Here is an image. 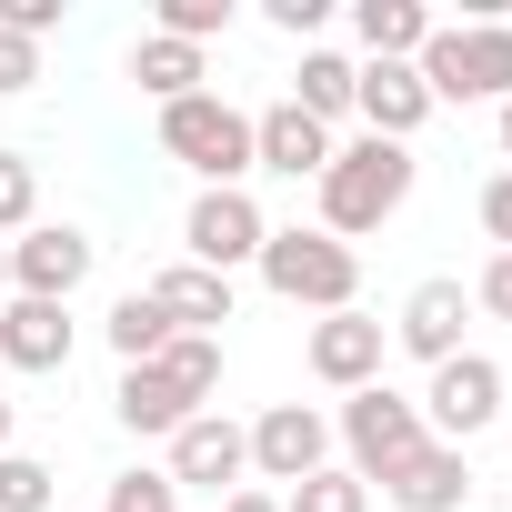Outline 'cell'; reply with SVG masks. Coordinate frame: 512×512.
I'll list each match as a JSON object with an SVG mask.
<instances>
[{
  "instance_id": "8",
  "label": "cell",
  "mask_w": 512,
  "mask_h": 512,
  "mask_svg": "<svg viewBox=\"0 0 512 512\" xmlns=\"http://www.w3.org/2000/svg\"><path fill=\"white\" fill-rule=\"evenodd\" d=\"M262 241H272V221H262V201L251 191H191V211H181V262H201V272H241V262H262Z\"/></svg>"
},
{
  "instance_id": "34",
  "label": "cell",
  "mask_w": 512,
  "mask_h": 512,
  "mask_svg": "<svg viewBox=\"0 0 512 512\" xmlns=\"http://www.w3.org/2000/svg\"><path fill=\"white\" fill-rule=\"evenodd\" d=\"M492 151H502V171H512V101L492 111Z\"/></svg>"
},
{
  "instance_id": "20",
  "label": "cell",
  "mask_w": 512,
  "mask_h": 512,
  "mask_svg": "<svg viewBox=\"0 0 512 512\" xmlns=\"http://www.w3.org/2000/svg\"><path fill=\"white\" fill-rule=\"evenodd\" d=\"M352 41H362V61H422L432 11L422 0H352Z\"/></svg>"
},
{
  "instance_id": "15",
  "label": "cell",
  "mask_w": 512,
  "mask_h": 512,
  "mask_svg": "<svg viewBox=\"0 0 512 512\" xmlns=\"http://www.w3.org/2000/svg\"><path fill=\"white\" fill-rule=\"evenodd\" d=\"M342 151V131H322L312 111L272 101V111H251V171H282V181H322Z\"/></svg>"
},
{
  "instance_id": "27",
  "label": "cell",
  "mask_w": 512,
  "mask_h": 512,
  "mask_svg": "<svg viewBox=\"0 0 512 512\" xmlns=\"http://www.w3.org/2000/svg\"><path fill=\"white\" fill-rule=\"evenodd\" d=\"M161 41H191V51H211L221 31H231V0H161V21H151Z\"/></svg>"
},
{
  "instance_id": "16",
  "label": "cell",
  "mask_w": 512,
  "mask_h": 512,
  "mask_svg": "<svg viewBox=\"0 0 512 512\" xmlns=\"http://www.w3.org/2000/svg\"><path fill=\"white\" fill-rule=\"evenodd\" d=\"M352 121H362L372 141H412V131L432 121L422 71H412V61H362V81H352Z\"/></svg>"
},
{
  "instance_id": "22",
  "label": "cell",
  "mask_w": 512,
  "mask_h": 512,
  "mask_svg": "<svg viewBox=\"0 0 512 512\" xmlns=\"http://www.w3.org/2000/svg\"><path fill=\"white\" fill-rule=\"evenodd\" d=\"M101 332H111V352H121V362H151V352L171 342V312H161V302H151V282H141V292H121V302H111V322H101Z\"/></svg>"
},
{
  "instance_id": "28",
  "label": "cell",
  "mask_w": 512,
  "mask_h": 512,
  "mask_svg": "<svg viewBox=\"0 0 512 512\" xmlns=\"http://www.w3.org/2000/svg\"><path fill=\"white\" fill-rule=\"evenodd\" d=\"M262 21H272L282 41H302V51H312V41H322V21H332V0H262Z\"/></svg>"
},
{
  "instance_id": "25",
  "label": "cell",
  "mask_w": 512,
  "mask_h": 512,
  "mask_svg": "<svg viewBox=\"0 0 512 512\" xmlns=\"http://www.w3.org/2000/svg\"><path fill=\"white\" fill-rule=\"evenodd\" d=\"M101 512H181V482H171L161 462H131V472H111Z\"/></svg>"
},
{
  "instance_id": "9",
  "label": "cell",
  "mask_w": 512,
  "mask_h": 512,
  "mask_svg": "<svg viewBox=\"0 0 512 512\" xmlns=\"http://www.w3.org/2000/svg\"><path fill=\"white\" fill-rule=\"evenodd\" d=\"M332 462V412L322 402H272L262 422H251V482L262 492H292Z\"/></svg>"
},
{
  "instance_id": "23",
  "label": "cell",
  "mask_w": 512,
  "mask_h": 512,
  "mask_svg": "<svg viewBox=\"0 0 512 512\" xmlns=\"http://www.w3.org/2000/svg\"><path fill=\"white\" fill-rule=\"evenodd\" d=\"M51 502H61V472L11 442V452H0V512H51Z\"/></svg>"
},
{
  "instance_id": "5",
  "label": "cell",
  "mask_w": 512,
  "mask_h": 512,
  "mask_svg": "<svg viewBox=\"0 0 512 512\" xmlns=\"http://www.w3.org/2000/svg\"><path fill=\"white\" fill-rule=\"evenodd\" d=\"M422 91H432V111L442 101H512V21H432V41H422Z\"/></svg>"
},
{
  "instance_id": "7",
  "label": "cell",
  "mask_w": 512,
  "mask_h": 512,
  "mask_svg": "<svg viewBox=\"0 0 512 512\" xmlns=\"http://www.w3.org/2000/svg\"><path fill=\"white\" fill-rule=\"evenodd\" d=\"M412 402H422V432L462 452L472 432L502 422V362H492V352H452V362H432V382H422Z\"/></svg>"
},
{
  "instance_id": "19",
  "label": "cell",
  "mask_w": 512,
  "mask_h": 512,
  "mask_svg": "<svg viewBox=\"0 0 512 512\" xmlns=\"http://www.w3.org/2000/svg\"><path fill=\"white\" fill-rule=\"evenodd\" d=\"M151 302L171 312V332H211V342H221V322H231V282L201 272V262H171V272L151 282Z\"/></svg>"
},
{
  "instance_id": "36",
  "label": "cell",
  "mask_w": 512,
  "mask_h": 512,
  "mask_svg": "<svg viewBox=\"0 0 512 512\" xmlns=\"http://www.w3.org/2000/svg\"><path fill=\"white\" fill-rule=\"evenodd\" d=\"M0 302H11V241H0Z\"/></svg>"
},
{
  "instance_id": "33",
  "label": "cell",
  "mask_w": 512,
  "mask_h": 512,
  "mask_svg": "<svg viewBox=\"0 0 512 512\" xmlns=\"http://www.w3.org/2000/svg\"><path fill=\"white\" fill-rule=\"evenodd\" d=\"M221 512H282V492H262V482H241V492H231Z\"/></svg>"
},
{
  "instance_id": "14",
  "label": "cell",
  "mask_w": 512,
  "mask_h": 512,
  "mask_svg": "<svg viewBox=\"0 0 512 512\" xmlns=\"http://www.w3.org/2000/svg\"><path fill=\"white\" fill-rule=\"evenodd\" d=\"M462 322H472V292H462L452 272H432V282L402 292V312H392V352H412V362L432 372V362L462 352Z\"/></svg>"
},
{
  "instance_id": "11",
  "label": "cell",
  "mask_w": 512,
  "mask_h": 512,
  "mask_svg": "<svg viewBox=\"0 0 512 512\" xmlns=\"http://www.w3.org/2000/svg\"><path fill=\"white\" fill-rule=\"evenodd\" d=\"M302 362H312L322 392H372L382 362H392V322H372V312H322L312 342H302Z\"/></svg>"
},
{
  "instance_id": "29",
  "label": "cell",
  "mask_w": 512,
  "mask_h": 512,
  "mask_svg": "<svg viewBox=\"0 0 512 512\" xmlns=\"http://www.w3.org/2000/svg\"><path fill=\"white\" fill-rule=\"evenodd\" d=\"M21 91H41V41L0 31V101H21Z\"/></svg>"
},
{
  "instance_id": "21",
  "label": "cell",
  "mask_w": 512,
  "mask_h": 512,
  "mask_svg": "<svg viewBox=\"0 0 512 512\" xmlns=\"http://www.w3.org/2000/svg\"><path fill=\"white\" fill-rule=\"evenodd\" d=\"M131 81H141L151 101H191V91H211V51H191V41H161V31H141V41H131Z\"/></svg>"
},
{
  "instance_id": "32",
  "label": "cell",
  "mask_w": 512,
  "mask_h": 512,
  "mask_svg": "<svg viewBox=\"0 0 512 512\" xmlns=\"http://www.w3.org/2000/svg\"><path fill=\"white\" fill-rule=\"evenodd\" d=\"M472 211H482V231H492V251H512V171H492Z\"/></svg>"
},
{
  "instance_id": "10",
  "label": "cell",
  "mask_w": 512,
  "mask_h": 512,
  "mask_svg": "<svg viewBox=\"0 0 512 512\" xmlns=\"http://www.w3.org/2000/svg\"><path fill=\"white\" fill-rule=\"evenodd\" d=\"M161 472H171L181 492H221V502H231V492L251 482V422H231L221 402L191 412V422L171 432V462H161Z\"/></svg>"
},
{
  "instance_id": "30",
  "label": "cell",
  "mask_w": 512,
  "mask_h": 512,
  "mask_svg": "<svg viewBox=\"0 0 512 512\" xmlns=\"http://www.w3.org/2000/svg\"><path fill=\"white\" fill-rule=\"evenodd\" d=\"M61 11H71V0H0V31H21V41H51V31H61Z\"/></svg>"
},
{
  "instance_id": "13",
  "label": "cell",
  "mask_w": 512,
  "mask_h": 512,
  "mask_svg": "<svg viewBox=\"0 0 512 512\" xmlns=\"http://www.w3.org/2000/svg\"><path fill=\"white\" fill-rule=\"evenodd\" d=\"M71 342H81L71 302H31V292H11V302H0V372L51 382V372H71Z\"/></svg>"
},
{
  "instance_id": "35",
  "label": "cell",
  "mask_w": 512,
  "mask_h": 512,
  "mask_svg": "<svg viewBox=\"0 0 512 512\" xmlns=\"http://www.w3.org/2000/svg\"><path fill=\"white\" fill-rule=\"evenodd\" d=\"M11 432H21V402H11V392H0V452H11Z\"/></svg>"
},
{
  "instance_id": "2",
  "label": "cell",
  "mask_w": 512,
  "mask_h": 512,
  "mask_svg": "<svg viewBox=\"0 0 512 512\" xmlns=\"http://www.w3.org/2000/svg\"><path fill=\"white\" fill-rule=\"evenodd\" d=\"M412 181H422L412 141H372V131H352V141L332 151V171L312 181V201H322V221H312V231L362 241V231H382V221L412 201Z\"/></svg>"
},
{
  "instance_id": "26",
  "label": "cell",
  "mask_w": 512,
  "mask_h": 512,
  "mask_svg": "<svg viewBox=\"0 0 512 512\" xmlns=\"http://www.w3.org/2000/svg\"><path fill=\"white\" fill-rule=\"evenodd\" d=\"M41 221V171H31V151H0V241H21Z\"/></svg>"
},
{
  "instance_id": "18",
  "label": "cell",
  "mask_w": 512,
  "mask_h": 512,
  "mask_svg": "<svg viewBox=\"0 0 512 512\" xmlns=\"http://www.w3.org/2000/svg\"><path fill=\"white\" fill-rule=\"evenodd\" d=\"M352 81H362V61H352V51H332V41H312L282 101H292V111H312L322 131H342V121H352Z\"/></svg>"
},
{
  "instance_id": "24",
  "label": "cell",
  "mask_w": 512,
  "mask_h": 512,
  "mask_svg": "<svg viewBox=\"0 0 512 512\" xmlns=\"http://www.w3.org/2000/svg\"><path fill=\"white\" fill-rule=\"evenodd\" d=\"M282 512H372V482H362V472H342V462H322L312 482H292V492H282Z\"/></svg>"
},
{
  "instance_id": "6",
  "label": "cell",
  "mask_w": 512,
  "mask_h": 512,
  "mask_svg": "<svg viewBox=\"0 0 512 512\" xmlns=\"http://www.w3.org/2000/svg\"><path fill=\"white\" fill-rule=\"evenodd\" d=\"M422 442H432V432H422V402H412V392H392V382L342 392V412H332V462H342V472H362V482H392Z\"/></svg>"
},
{
  "instance_id": "31",
  "label": "cell",
  "mask_w": 512,
  "mask_h": 512,
  "mask_svg": "<svg viewBox=\"0 0 512 512\" xmlns=\"http://www.w3.org/2000/svg\"><path fill=\"white\" fill-rule=\"evenodd\" d=\"M472 312L512 322V251H492V262H482V282H472Z\"/></svg>"
},
{
  "instance_id": "4",
  "label": "cell",
  "mask_w": 512,
  "mask_h": 512,
  "mask_svg": "<svg viewBox=\"0 0 512 512\" xmlns=\"http://www.w3.org/2000/svg\"><path fill=\"white\" fill-rule=\"evenodd\" d=\"M161 151H171L201 191H241V181H251V111L221 101V91L161 101Z\"/></svg>"
},
{
  "instance_id": "17",
  "label": "cell",
  "mask_w": 512,
  "mask_h": 512,
  "mask_svg": "<svg viewBox=\"0 0 512 512\" xmlns=\"http://www.w3.org/2000/svg\"><path fill=\"white\" fill-rule=\"evenodd\" d=\"M382 502H392V512H462V502H472V462H462L452 442H422V452L382 482Z\"/></svg>"
},
{
  "instance_id": "1",
  "label": "cell",
  "mask_w": 512,
  "mask_h": 512,
  "mask_svg": "<svg viewBox=\"0 0 512 512\" xmlns=\"http://www.w3.org/2000/svg\"><path fill=\"white\" fill-rule=\"evenodd\" d=\"M211 392H221V342H211V332H171L151 362H121L111 412H121V432L171 442L191 412H211Z\"/></svg>"
},
{
  "instance_id": "3",
  "label": "cell",
  "mask_w": 512,
  "mask_h": 512,
  "mask_svg": "<svg viewBox=\"0 0 512 512\" xmlns=\"http://www.w3.org/2000/svg\"><path fill=\"white\" fill-rule=\"evenodd\" d=\"M251 272H262L292 312H362V251L312 231V221H272V241H262Z\"/></svg>"
},
{
  "instance_id": "12",
  "label": "cell",
  "mask_w": 512,
  "mask_h": 512,
  "mask_svg": "<svg viewBox=\"0 0 512 512\" xmlns=\"http://www.w3.org/2000/svg\"><path fill=\"white\" fill-rule=\"evenodd\" d=\"M91 262H101V241H91L81 221H31V231L11 241V292H31V302H71V292L91 282Z\"/></svg>"
}]
</instances>
